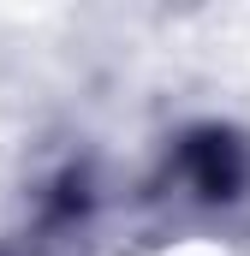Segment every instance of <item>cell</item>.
I'll return each mask as SVG.
<instances>
[{
  "mask_svg": "<svg viewBox=\"0 0 250 256\" xmlns=\"http://www.w3.org/2000/svg\"><path fill=\"white\" fill-rule=\"evenodd\" d=\"M149 256H232L220 238H202V232H190V238H167V244H155Z\"/></svg>",
  "mask_w": 250,
  "mask_h": 256,
  "instance_id": "1",
  "label": "cell"
}]
</instances>
